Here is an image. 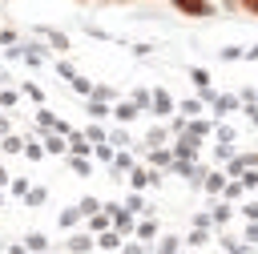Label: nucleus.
<instances>
[{
  "mask_svg": "<svg viewBox=\"0 0 258 254\" xmlns=\"http://www.w3.org/2000/svg\"><path fill=\"white\" fill-rule=\"evenodd\" d=\"M109 4H129V0H109Z\"/></svg>",
  "mask_w": 258,
  "mask_h": 254,
  "instance_id": "4",
  "label": "nucleus"
},
{
  "mask_svg": "<svg viewBox=\"0 0 258 254\" xmlns=\"http://www.w3.org/2000/svg\"><path fill=\"white\" fill-rule=\"evenodd\" d=\"M222 8H230V12H238V0H222Z\"/></svg>",
  "mask_w": 258,
  "mask_h": 254,
  "instance_id": "3",
  "label": "nucleus"
},
{
  "mask_svg": "<svg viewBox=\"0 0 258 254\" xmlns=\"http://www.w3.org/2000/svg\"><path fill=\"white\" fill-rule=\"evenodd\" d=\"M81 4H89V0H81Z\"/></svg>",
  "mask_w": 258,
  "mask_h": 254,
  "instance_id": "5",
  "label": "nucleus"
},
{
  "mask_svg": "<svg viewBox=\"0 0 258 254\" xmlns=\"http://www.w3.org/2000/svg\"><path fill=\"white\" fill-rule=\"evenodd\" d=\"M238 8H242L246 16H254V20H258V0H238Z\"/></svg>",
  "mask_w": 258,
  "mask_h": 254,
  "instance_id": "2",
  "label": "nucleus"
},
{
  "mask_svg": "<svg viewBox=\"0 0 258 254\" xmlns=\"http://www.w3.org/2000/svg\"><path fill=\"white\" fill-rule=\"evenodd\" d=\"M173 4V12H181L185 20H210L218 8H214V0H169Z\"/></svg>",
  "mask_w": 258,
  "mask_h": 254,
  "instance_id": "1",
  "label": "nucleus"
}]
</instances>
